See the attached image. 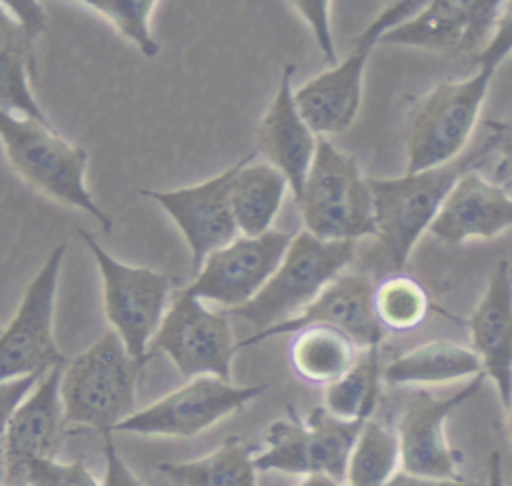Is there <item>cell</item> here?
I'll use <instances>...</instances> for the list:
<instances>
[{"instance_id": "cell-13", "label": "cell", "mask_w": 512, "mask_h": 486, "mask_svg": "<svg viewBox=\"0 0 512 486\" xmlns=\"http://www.w3.org/2000/svg\"><path fill=\"white\" fill-rule=\"evenodd\" d=\"M294 234L268 230L260 236H238L206 256L194 282L186 288L202 302L228 310L248 304L280 266Z\"/></svg>"}, {"instance_id": "cell-39", "label": "cell", "mask_w": 512, "mask_h": 486, "mask_svg": "<svg viewBox=\"0 0 512 486\" xmlns=\"http://www.w3.org/2000/svg\"><path fill=\"white\" fill-rule=\"evenodd\" d=\"M508 412H510V436H512V400H510V406H508Z\"/></svg>"}, {"instance_id": "cell-35", "label": "cell", "mask_w": 512, "mask_h": 486, "mask_svg": "<svg viewBox=\"0 0 512 486\" xmlns=\"http://www.w3.org/2000/svg\"><path fill=\"white\" fill-rule=\"evenodd\" d=\"M486 126L498 136V160L494 164V182L512 180V120H490Z\"/></svg>"}, {"instance_id": "cell-17", "label": "cell", "mask_w": 512, "mask_h": 486, "mask_svg": "<svg viewBox=\"0 0 512 486\" xmlns=\"http://www.w3.org/2000/svg\"><path fill=\"white\" fill-rule=\"evenodd\" d=\"M62 368L48 370L14 408L6 428V486H26L30 470L54 460L64 428Z\"/></svg>"}, {"instance_id": "cell-8", "label": "cell", "mask_w": 512, "mask_h": 486, "mask_svg": "<svg viewBox=\"0 0 512 486\" xmlns=\"http://www.w3.org/2000/svg\"><path fill=\"white\" fill-rule=\"evenodd\" d=\"M424 2L398 0L388 4L356 38L354 48L330 70L294 88L296 106L316 136L340 134L352 126L362 104V80L380 38L422 8Z\"/></svg>"}, {"instance_id": "cell-38", "label": "cell", "mask_w": 512, "mask_h": 486, "mask_svg": "<svg viewBox=\"0 0 512 486\" xmlns=\"http://www.w3.org/2000/svg\"><path fill=\"white\" fill-rule=\"evenodd\" d=\"M294 486H346L344 482H338L326 474H308Z\"/></svg>"}, {"instance_id": "cell-26", "label": "cell", "mask_w": 512, "mask_h": 486, "mask_svg": "<svg viewBox=\"0 0 512 486\" xmlns=\"http://www.w3.org/2000/svg\"><path fill=\"white\" fill-rule=\"evenodd\" d=\"M360 348L350 336L330 326H306L292 334L288 360L302 380L330 386L358 360Z\"/></svg>"}, {"instance_id": "cell-32", "label": "cell", "mask_w": 512, "mask_h": 486, "mask_svg": "<svg viewBox=\"0 0 512 486\" xmlns=\"http://www.w3.org/2000/svg\"><path fill=\"white\" fill-rule=\"evenodd\" d=\"M296 12L308 22L320 52L328 64H336V46L330 28V2L328 0H296L292 2Z\"/></svg>"}, {"instance_id": "cell-18", "label": "cell", "mask_w": 512, "mask_h": 486, "mask_svg": "<svg viewBox=\"0 0 512 486\" xmlns=\"http://www.w3.org/2000/svg\"><path fill=\"white\" fill-rule=\"evenodd\" d=\"M44 30L46 14L40 2H0V108L54 126L30 86L36 70L34 42Z\"/></svg>"}, {"instance_id": "cell-21", "label": "cell", "mask_w": 512, "mask_h": 486, "mask_svg": "<svg viewBox=\"0 0 512 486\" xmlns=\"http://www.w3.org/2000/svg\"><path fill=\"white\" fill-rule=\"evenodd\" d=\"M510 226L512 194L474 168L460 176L428 232L446 244H462L494 238Z\"/></svg>"}, {"instance_id": "cell-23", "label": "cell", "mask_w": 512, "mask_h": 486, "mask_svg": "<svg viewBox=\"0 0 512 486\" xmlns=\"http://www.w3.org/2000/svg\"><path fill=\"white\" fill-rule=\"evenodd\" d=\"M478 374L484 372L474 350L450 340L424 342L382 368V380L392 386L446 384L472 380Z\"/></svg>"}, {"instance_id": "cell-40", "label": "cell", "mask_w": 512, "mask_h": 486, "mask_svg": "<svg viewBox=\"0 0 512 486\" xmlns=\"http://www.w3.org/2000/svg\"><path fill=\"white\" fill-rule=\"evenodd\" d=\"M510 272H512V262H510Z\"/></svg>"}, {"instance_id": "cell-29", "label": "cell", "mask_w": 512, "mask_h": 486, "mask_svg": "<svg viewBox=\"0 0 512 486\" xmlns=\"http://www.w3.org/2000/svg\"><path fill=\"white\" fill-rule=\"evenodd\" d=\"M430 308L426 288L404 272L386 276L374 288V310L384 330L410 332L426 320Z\"/></svg>"}, {"instance_id": "cell-5", "label": "cell", "mask_w": 512, "mask_h": 486, "mask_svg": "<svg viewBox=\"0 0 512 486\" xmlns=\"http://www.w3.org/2000/svg\"><path fill=\"white\" fill-rule=\"evenodd\" d=\"M304 230L320 240L356 242L376 236L374 200L368 176L352 154L318 136L316 154L300 198L296 200Z\"/></svg>"}, {"instance_id": "cell-19", "label": "cell", "mask_w": 512, "mask_h": 486, "mask_svg": "<svg viewBox=\"0 0 512 486\" xmlns=\"http://www.w3.org/2000/svg\"><path fill=\"white\" fill-rule=\"evenodd\" d=\"M294 70V64L282 68L278 90L256 128V152L264 156V162L284 174L294 200H298L316 154L318 136L296 106L292 86Z\"/></svg>"}, {"instance_id": "cell-41", "label": "cell", "mask_w": 512, "mask_h": 486, "mask_svg": "<svg viewBox=\"0 0 512 486\" xmlns=\"http://www.w3.org/2000/svg\"><path fill=\"white\" fill-rule=\"evenodd\" d=\"M0 330H2V328H0Z\"/></svg>"}, {"instance_id": "cell-34", "label": "cell", "mask_w": 512, "mask_h": 486, "mask_svg": "<svg viewBox=\"0 0 512 486\" xmlns=\"http://www.w3.org/2000/svg\"><path fill=\"white\" fill-rule=\"evenodd\" d=\"M104 464L102 486H144L118 452L112 434H104Z\"/></svg>"}, {"instance_id": "cell-11", "label": "cell", "mask_w": 512, "mask_h": 486, "mask_svg": "<svg viewBox=\"0 0 512 486\" xmlns=\"http://www.w3.org/2000/svg\"><path fill=\"white\" fill-rule=\"evenodd\" d=\"M164 352L186 378L216 376L230 380L232 358L238 350L230 316L206 308L188 288L178 292L152 338L150 352Z\"/></svg>"}, {"instance_id": "cell-22", "label": "cell", "mask_w": 512, "mask_h": 486, "mask_svg": "<svg viewBox=\"0 0 512 486\" xmlns=\"http://www.w3.org/2000/svg\"><path fill=\"white\" fill-rule=\"evenodd\" d=\"M256 156L258 152H250L240 158L230 190L232 214L240 236H260L272 230V222L282 208L286 190H290L288 180L280 170L268 162L252 164Z\"/></svg>"}, {"instance_id": "cell-2", "label": "cell", "mask_w": 512, "mask_h": 486, "mask_svg": "<svg viewBox=\"0 0 512 486\" xmlns=\"http://www.w3.org/2000/svg\"><path fill=\"white\" fill-rule=\"evenodd\" d=\"M0 144L12 170L36 192L92 216L104 234L112 218L96 204L86 184L88 154L54 126L0 108Z\"/></svg>"}, {"instance_id": "cell-31", "label": "cell", "mask_w": 512, "mask_h": 486, "mask_svg": "<svg viewBox=\"0 0 512 486\" xmlns=\"http://www.w3.org/2000/svg\"><path fill=\"white\" fill-rule=\"evenodd\" d=\"M26 486H102L80 460L60 462L44 460L36 464L26 480Z\"/></svg>"}, {"instance_id": "cell-1", "label": "cell", "mask_w": 512, "mask_h": 486, "mask_svg": "<svg viewBox=\"0 0 512 486\" xmlns=\"http://www.w3.org/2000/svg\"><path fill=\"white\" fill-rule=\"evenodd\" d=\"M496 148L498 136L490 132L478 146L448 164L404 172L394 178H368L374 200L376 238H380L396 272L404 270L416 242L430 230L460 176L474 170Z\"/></svg>"}, {"instance_id": "cell-16", "label": "cell", "mask_w": 512, "mask_h": 486, "mask_svg": "<svg viewBox=\"0 0 512 486\" xmlns=\"http://www.w3.org/2000/svg\"><path fill=\"white\" fill-rule=\"evenodd\" d=\"M376 284L360 272H342L298 316L238 342V350L280 334H294L306 326H330L354 340L360 350L380 348L384 328L374 310Z\"/></svg>"}, {"instance_id": "cell-33", "label": "cell", "mask_w": 512, "mask_h": 486, "mask_svg": "<svg viewBox=\"0 0 512 486\" xmlns=\"http://www.w3.org/2000/svg\"><path fill=\"white\" fill-rule=\"evenodd\" d=\"M42 376H26L0 384V486H6V428L14 408Z\"/></svg>"}, {"instance_id": "cell-30", "label": "cell", "mask_w": 512, "mask_h": 486, "mask_svg": "<svg viewBox=\"0 0 512 486\" xmlns=\"http://www.w3.org/2000/svg\"><path fill=\"white\" fill-rule=\"evenodd\" d=\"M80 4L108 20L146 58L158 56L160 44L150 30L156 0H80Z\"/></svg>"}, {"instance_id": "cell-15", "label": "cell", "mask_w": 512, "mask_h": 486, "mask_svg": "<svg viewBox=\"0 0 512 486\" xmlns=\"http://www.w3.org/2000/svg\"><path fill=\"white\" fill-rule=\"evenodd\" d=\"M238 166L240 160L218 176L178 190H140L142 196L158 202L182 232L190 248L194 274L208 254L240 236L230 204V190Z\"/></svg>"}, {"instance_id": "cell-37", "label": "cell", "mask_w": 512, "mask_h": 486, "mask_svg": "<svg viewBox=\"0 0 512 486\" xmlns=\"http://www.w3.org/2000/svg\"><path fill=\"white\" fill-rule=\"evenodd\" d=\"M486 486H506V480H504V468H502V454H500L498 450H494V452L490 454Z\"/></svg>"}, {"instance_id": "cell-14", "label": "cell", "mask_w": 512, "mask_h": 486, "mask_svg": "<svg viewBox=\"0 0 512 486\" xmlns=\"http://www.w3.org/2000/svg\"><path fill=\"white\" fill-rule=\"evenodd\" d=\"M484 380L486 374H478L444 398L416 390L404 400L396 422L402 470L434 478L460 476V454L448 442L446 420L458 406L480 392Z\"/></svg>"}, {"instance_id": "cell-7", "label": "cell", "mask_w": 512, "mask_h": 486, "mask_svg": "<svg viewBox=\"0 0 512 486\" xmlns=\"http://www.w3.org/2000/svg\"><path fill=\"white\" fill-rule=\"evenodd\" d=\"M366 420H342L324 406L300 418L288 406L286 416L268 426L262 448L254 456L256 470L300 476L326 474L346 484L348 460Z\"/></svg>"}, {"instance_id": "cell-3", "label": "cell", "mask_w": 512, "mask_h": 486, "mask_svg": "<svg viewBox=\"0 0 512 486\" xmlns=\"http://www.w3.org/2000/svg\"><path fill=\"white\" fill-rule=\"evenodd\" d=\"M476 70L462 80L438 82L412 108L406 130V170L448 164L464 154L476 128L488 86L502 62L480 52Z\"/></svg>"}, {"instance_id": "cell-24", "label": "cell", "mask_w": 512, "mask_h": 486, "mask_svg": "<svg viewBox=\"0 0 512 486\" xmlns=\"http://www.w3.org/2000/svg\"><path fill=\"white\" fill-rule=\"evenodd\" d=\"M470 28V0H432L390 28L380 44L424 48L434 52H464Z\"/></svg>"}, {"instance_id": "cell-20", "label": "cell", "mask_w": 512, "mask_h": 486, "mask_svg": "<svg viewBox=\"0 0 512 486\" xmlns=\"http://www.w3.org/2000/svg\"><path fill=\"white\" fill-rule=\"evenodd\" d=\"M468 330L470 348L508 410L512 400V272L508 260L494 266L486 290L468 318Z\"/></svg>"}, {"instance_id": "cell-36", "label": "cell", "mask_w": 512, "mask_h": 486, "mask_svg": "<svg viewBox=\"0 0 512 486\" xmlns=\"http://www.w3.org/2000/svg\"><path fill=\"white\" fill-rule=\"evenodd\" d=\"M386 486H486V482L468 480V478H434V476H422L412 474L406 470H398L394 478Z\"/></svg>"}, {"instance_id": "cell-9", "label": "cell", "mask_w": 512, "mask_h": 486, "mask_svg": "<svg viewBox=\"0 0 512 486\" xmlns=\"http://www.w3.org/2000/svg\"><path fill=\"white\" fill-rule=\"evenodd\" d=\"M102 280L104 312L134 362L144 366L150 344L172 298L174 278L148 266H130L110 256L92 234L78 230Z\"/></svg>"}, {"instance_id": "cell-10", "label": "cell", "mask_w": 512, "mask_h": 486, "mask_svg": "<svg viewBox=\"0 0 512 486\" xmlns=\"http://www.w3.org/2000/svg\"><path fill=\"white\" fill-rule=\"evenodd\" d=\"M66 244H58L30 280L12 320L0 330V384L44 376L68 360L56 346L54 306Z\"/></svg>"}, {"instance_id": "cell-25", "label": "cell", "mask_w": 512, "mask_h": 486, "mask_svg": "<svg viewBox=\"0 0 512 486\" xmlns=\"http://www.w3.org/2000/svg\"><path fill=\"white\" fill-rule=\"evenodd\" d=\"M258 446L228 436L210 454L186 462H160L156 470L176 486H258L254 456Z\"/></svg>"}, {"instance_id": "cell-12", "label": "cell", "mask_w": 512, "mask_h": 486, "mask_svg": "<svg viewBox=\"0 0 512 486\" xmlns=\"http://www.w3.org/2000/svg\"><path fill=\"white\" fill-rule=\"evenodd\" d=\"M266 388L268 384L236 386L216 376H198L146 408L136 410L114 432L192 438L242 410Z\"/></svg>"}, {"instance_id": "cell-28", "label": "cell", "mask_w": 512, "mask_h": 486, "mask_svg": "<svg viewBox=\"0 0 512 486\" xmlns=\"http://www.w3.org/2000/svg\"><path fill=\"white\" fill-rule=\"evenodd\" d=\"M380 348L362 350L356 364L324 390V408L342 420L374 416L380 396Z\"/></svg>"}, {"instance_id": "cell-4", "label": "cell", "mask_w": 512, "mask_h": 486, "mask_svg": "<svg viewBox=\"0 0 512 486\" xmlns=\"http://www.w3.org/2000/svg\"><path fill=\"white\" fill-rule=\"evenodd\" d=\"M142 366L132 360L114 330L104 332L62 368L60 398L64 426L114 434L136 412V388Z\"/></svg>"}, {"instance_id": "cell-27", "label": "cell", "mask_w": 512, "mask_h": 486, "mask_svg": "<svg viewBox=\"0 0 512 486\" xmlns=\"http://www.w3.org/2000/svg\"><path fill=\"white\" fill-rule=\"evenodd\" d=\"M398 470H402V460L396 426L372 416L352 448L346 486H386Z\"/></svg>"}, {"instance_id": "cell-6", "label": "cell", "mask_w": 512, "mask_h": 486, "mask_svg": "<svg viewBox=\"0 0 512 486\" xmlns=\"http://www.w3.org/2000/svg\"><path fill=\"white\" fill-rule=\"evenodd\" d=\"M356 254V242L320 240L302 230L294 234L280 266L264 288L244 306L224 310L230 318L248 322L258 334L298 316Z\"/></svg>"}]
</instances>
